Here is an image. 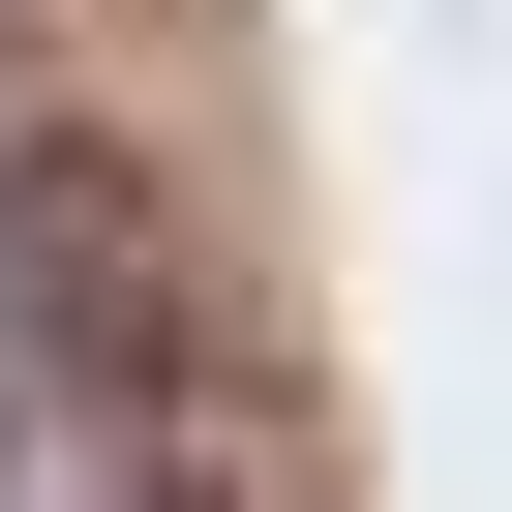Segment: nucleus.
<instances>
[{"label":"nucleus","instance_id":"1","mask_svg":"<svg viewBox=\"0 0 512 512\" xmlns=\"http://www.w3.org/2000/svg\"><path fill=\"white\" fill-rule=\"evenodd\" d=\"M121 512H241V482H211V452H121Z\"/></svg>","mask_w":512,"mask_h":512}]
</instances>
